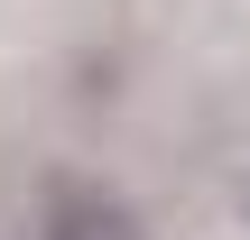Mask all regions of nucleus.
<instances>
[{"label": "nucleus", "mask_w": 250, "mask_h": 240, "mask_svg": "<svg viewBox=\"0 0 250 240\" xmlns=\"http://www.w3.org/2000/svg\"><path fill=\"white\" fill-rule=\"evenodd\" d=\"M37 240H148V231H139V213H130L111 185L56 176V185L37 194Z\"/></svg>", "instance_id": "obj_1"}]
</instances>
